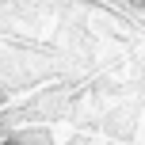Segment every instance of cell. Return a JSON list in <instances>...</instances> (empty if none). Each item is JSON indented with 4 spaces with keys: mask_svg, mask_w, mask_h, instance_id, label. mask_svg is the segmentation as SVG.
I'll list each match as a JSON object with an SVG mask.
<instances>
[{
    "mask_svg": "<svg viewBox=\"0 0 145 145\" xmlns=\"http://www.w3.org/2000/svg\"><path fill=\"white\" fill-rule=\"evenodd\" d=\"M0 145H27V141H23L15 130H8V134H0Z\"/></svg>",
    "mask_w": 145,
    "mask_h": 145,
    "instance_id": "obj_1",
    "label": "cell"
},
{
    "mask_svg": "<svg viewBox=\"0 0 145 145\" xmlns=\"http://www.w3.org/2000/svg\"><path fill=\"white\" fill-rule=\"evenodd\" d=\"M130 4H134V8H145V0H130Z\"/></svg>",
    "mask_w": 145,
    "mask_h": 145,
    "instance_id": "obj_2",
    "label": "cell"
}]
</instances>
